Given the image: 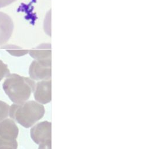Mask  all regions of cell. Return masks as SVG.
Masks as SVG:
<instances>
[{
  "instance_id": "cell-13",
  "label": "cell",
  "mask_w": 141,
  "mask_h": 149,
  "mask_svg": "<svg viewBox=\"0 0 141 149\" xmlns=\"http://www.w3.org/2000/svg\"><path fill=\"white\" fill-rule=\"evenodd\" d=\"M16 1L17 0H0V8L7 7Z\"/></svg>"
},
{
  "instance_id": "cell-10",
  "label": "cell",
  "mask_w": 141,
  "mask_h": 149,
  "mask_svg": "<svg viewBox=\"0 0 141 149\" xmlns=\"http://www.w3.org/2000/svg\"><path fill=\"white\" fill-rule=\"evenodd\" d=\"M10 106L6 102L0 100V122L7 119L9 115Z\"/></svg>"
},
{
  "instance_id": "cell-5",
  "label": "cell",
  "mask_w": 141,
  "mask_h": 149,
  "mask_svg": "<svg viewBox=\"0 0 141 149\" xmlns=\"http://www.w3.org/2000/svg\"><path fill=\"white\" fill-rule=\"evenodd\" d=\"M51 123L45 121L33 126L30 130L33 141L38 144L51 141Z\"/></svg>"
},
{
  "instance_id": "cell-2",
  "label": "cell",
  "mask_w": 141,
  "mask_h": 149,
  "mask_svg": "<svg viewBox=\"0 0 141 149\" xmlns=\"http://www.w3.org/2000/svg\"><path fill=\"white\" fill-rule=\"evenodd\" d=\"M45 114L44 106L30 100L10 106L9 115L14 121L25 128H29L41 119Z\"/></svg>"
},
{
  "instance_id": "cell-12",
  "label": "cell",
  "mask_w": 141,
  "mask_h": 149,
  "mask_svg": "<svg viewBox=\"0 0 141 149\" xmlns=\"http://www.w3.org/2000/svg\"><path fill=\"white\" fill-rule=\"evenodd\" d=\"M17 147H18L17 141H15L11 144L0 146V149H17Z\"/></svg>"
},
{
  "instance_id": "cell-1",
  "label": "cell",
  "mask_w": 141,
  "mask_h": 149,
  "mask_svg": "<svg viewBox=\"0 0 141 149\" xmlns=\"http://www.w3.org/2000/svg\"><path fill=\"white\" fill-rule=\"evenodd\" d=\"M35 86L36 83L32 79L17 74H9L3 85L5 93L16 104L26 102L34 92Z\"/></svg>"
},
{
  "instance_id": "cell-4",
  "label": "cell",
  "mask_w": 141,
  "mask_h": 149,
  "mask_svg": "<svg viewBox=\"0 0 141 149\" xmlns=\"http://www.w3.org/2000/svg\"><path fill=\"white\" fill-rule=\"evenodd\" d=\"M19 129L14 120L6 119L0 122V145L16 141Z\"/></svg>"
},
{
  "instance_id": "cell-8",
  "label": "cell",
  "mask_w": 141,
  "mask_h": 149,
  "mask_svg": "<svg viewBox=\"0 0 141 149\" xmlns=\"http://www.w3.org/2000/svg\"><path fill=\"white\" fill-rule=\"evenodd\" d=\"M29 54L32 58L37 61L51 60V44L46 43L40 44L31 50H29Z\"/></svg>"
},
{
  "instance_id": "cell-7",
  "label": "cell",
  "mask_w": 141,
  "mask_h": 149,
  "mask_svg": "<svg viewBox=\"0 0 141 149\" xmlns=\"http://www.w3.org/2000/svg\"><path fill=\"white\" fill-rule=\"evenodd\" d=\"M34 97L38 103L46 104L51 100V80L41 81L36 84L34 91Z\"/></svg>"
},
{
  "instance_id": "cell-11",
  "label": "cell",
  "mask_w": 141,
  "mask_h": 149,
  "mask_svg": "<svg viewBox=\"0 0 141 149\" xmlns=\"http://www.w3.org/2000/svg\"><path fill=\"white\" fill-rule=\"evenodd\" d=\"M9 74H10V72L8 68V66L0 60V81L4 77L8 76Z\"/></svg>"
},
{
  "instance_id": "cell-9",
  "label": "cell",
  "mask_w": 141,
  "mask_h": 149,
  "mask_svg": "<svg viewBox=\"0 0 141 149\" xmlns=\"http://www.w3.org/2000/svg\"><path fill=\"white\" fill-rule=\"evenodd\" d=\"M2 49L6 50L10 54L14 56H22L29 53V50L24 49L20 47L15 45H7L1 47Z\"/></svg>"
},
{
  "instance_id": "cell-6",
  "label": "cell",
  "mask_w": 141,
  "mask_h": 149,
  "mask_svg": "<svg viewBox=\"0 0 141 149\" xmlns=\"http://www.w3.org/2000/svg\"><path fill=\"white\" fill-rule=\"evenodd\" d=\"M14 25L12 18L0 11V46L6 44L12 36Z\"/></svg>"
},
{
  "instance_id": "cell-3",
  "label": "cell",
  "mask_w": 141,
  "mask_h": 149,
  "mask_svg": "<svg viewBox=\"0 0 141 149\" xmlns=\"http://www.w3.org/2000/svg\"><path fill=\"white\" fill-rule=\"evenodd\" d=\"M29 74L32 80H50L52 76L51 60L33 61L30 65Z\"/></svg>"
},
{
  "instance_id": "cell-14",
  "label": "cell",
  "mask_w": 141,
  "mask_h": 149,
  "mask_svg": "<svg viewBox=\"0 0 141 149\" xmlns=\"http://www.w3.org/2000/svg\"><path fill=\"white\" fill-rule=\"evenodd\" d=\"M38 149H51V141L39 144Z\"/></svg>"
}]
</instances>
